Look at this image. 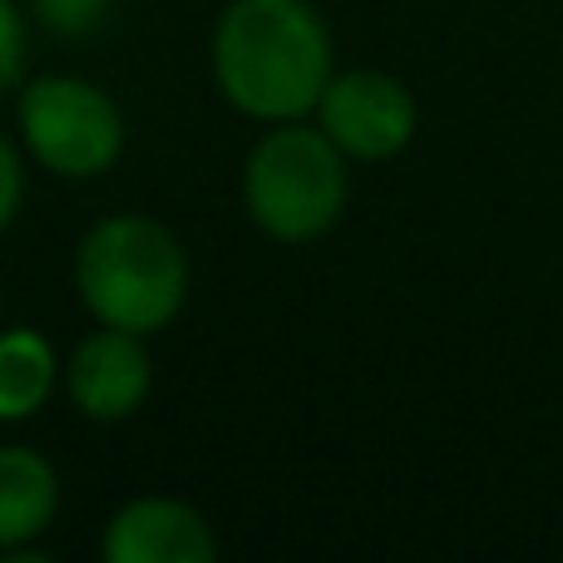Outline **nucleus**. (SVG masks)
Segmentation results:
<instances>
[{
	"label": "nucleus",
	"mask_w": 563,
	"mask_h": 563,
	"mask_svg": "<svg viewBox=\"0 0 563 563\" xmlns=\"http://www.w3.org/2000/svg\"><path fill=\"white\" fill-rule=\"evenodd\" d=\"M213 79L247 119H307L331 79L321 10L311 0H233L213 30Z\"/></svg>",
	"instance_id": "obj_1"
},
{
	"label": "nucleus",
	"mask_w": 563,
	"mask_h": 563,
	"mask_svg": "<svg viewBox=\"0 0 563 563\" xmlns=\"http://www.w3.org/2000/svg\"><path fill=\"white\" fill-rule=\"evenodd\" d=\"M79 301L99 327L164 331L188 301V257L168 228L154 218L119 213L85 233L75 253Z\"/></svg>",
	"instance_id": "obj_2"
},
{
	"label": "nucleus",
	"mask_w": 563,
	"mask_h": 563,
	"mask_svg": "<svg viewBox=\"0 0 563 563\" xmlns=\"http://www.w3.org/2000/svg\"><path fill=\"white\" fill-rule=\"evenodd\" d=\"M243 198L253 223L277 243H311L346 208V154L301 119L273 124L243 168Z\"/></svg>",
	"instance_id": "obj_3"
},
{
	"label": "nucleus",
	"mask_w": 563,
	"mask_h": 563,
	"mask_svg": "<svg viewBox=\"0 0 563 563\" xmlns=\"http://www.w3.org/2000/svg\"><path fill=\"white\" fill-rule=\"evenodd\" d=\"M20 139L55 178H99L124 148V114L89 79L40 75L20 89Z\"/></svg>",
	"instance_id": "obj_4"
},
{
	"label": "nucleus",
	"mask_w": 563,
	"mask_h": 563,
	"mask_svg": "<svg viewBox=\"0 0 563 563\" xmlns=\"http://www.w3.org/2000/svg\"><path fill=\"white\" fill-rule=\"evenodd\" d=\"M317 124L346 158L380 164L416 139V99L396 75L351 69V75L327 79L317 99Z\"/></svg>",
	"instance_id": "obj_5"
},
{
	"label": "nucleus",
	"mask_w": 563,
	"mask_h": 563,
	"mask_svg": "<svg viewBox=\"0 0 563 563\" xmlns=\"http://www.w3.org/2000/svg\"><path fill=\"white\" fill-rule=\"evenodd\" d=\"M69 400L85 410L89 420H129L144 406L148 386H154V366L139 331L99 327L75 346L65 366Z\"/></svg>",
	"instance_id": "obj_6"
},
{
	"label": "nucleus",
	"mask_w": 563,
	"mask_h": 563,
	"mask_svg": "<svg viewBox=\"0 0 563 563\" xmlns=\"http://www.w3.org/2000/svg\"><path fill=\"white\" fill-rule=\"evenodd\" d=\"M99 549L109 563H213L218 539L194 505L144 495L109 519Z\"/></svg>",
	"instance_id": "obj_7"
},
{
	"label": "nucleus",
	"mask_w": 563,
	"mask_h": 563,
	"mask_svg": "<svg viewBox=\"0 0 563 563\" xmlns=\"http://www.w3.org/2000/svg\"><path fill=\"white\" fill-rule=\"evenodd\" d=\"M59 509V479L45 455L0 445V554H20L49 529Z\"/></svg>",
	"instance_id": "obj_8"
},
{
	"label": "nucleus",
	"mask_w": 563,
	"mask_h": 563,
	"mask_svg": "<svg viewBox=\"0 0 563 563\" xmlns=\"http://www.w3.org/2000/svg\"><path fill=\"white\" fill-rule=\"evenodd\" d=\"M59 376L55 346L40 331H0V420H30L49 400Z\"/></svg>",
	"instance_id": "obj_9"
},
{
	"label": "nucleus",
	"mask_w": 563,
	"mask_h": 563,
	"mask_svg": "<svg viewBox=\"0 0 563 563\" xmlns=\"http://www.w3.org/2000/svg\"><path fill=\"white\" fill-rule=\"evenodd\" d=\"M35 20L59 40H85L109 20L114 0H30Z\"/></svg>",
	"instance_id": "obj_10"
},
{
	"label": "nucleus",
	"mask_w": 563,
	"mask_h": 563,
	"mask_svg": "<svg viewBox=\"0 0 563 563\" xmlns=\"http://www.w3.org/2000/svg\"><path fill=\"white\" fill-rule=\"evenodd\" d=\"M25 79V15L15 0H0V95Z\"/></svg>",
	"instance_id": "obj_11"
},
{
	"label": "nucleus",
	"mask_w": 563,
	"mask_h": 563,
	"mask_svg": "<svg viewBox=\"0 0 563 563\" xmlns=\"http://www.w3.org/2000/svg\"><path fill=\"white\" fill-rule=\"evenodd\" d=\"M20 198H25V164H20V154L0 139V233L15 223Z\"/></svg>",
	"instance_id": "obj_12"
}]
</instances>
